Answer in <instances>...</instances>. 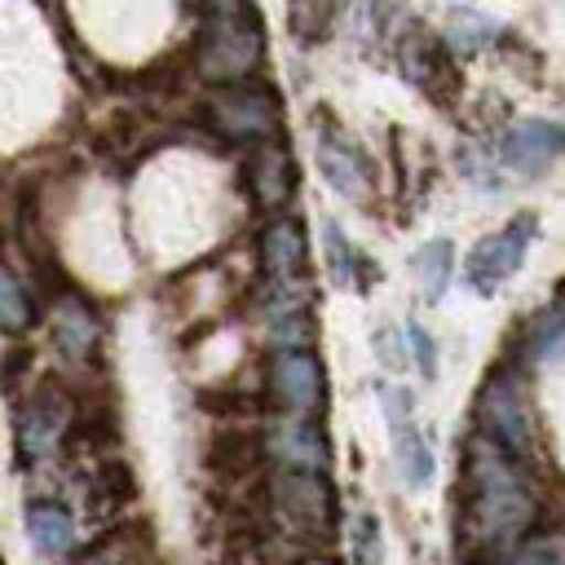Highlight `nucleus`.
Here are the masks:
<instances>
[{
  "label": "nucleus",
  "instance_id": "nucleus-1",
  "mask_svg": "<svg viewBox=\"0 0 565 565\" xmlns=\"http://www.w3.org/2000/svg\"><path fill=\"white\" fill-rule=\"evenodd\" d=\"M463 539L477 552H508L534 525V490L525 481V463L472 433L463 446Z\"/></svg>",
  "mask_w": 565,
  "mask_h": 565
},
{
  "label": "nucleus",
  "instance_id": "nucleus-2",
  "mask_svg": "<svg viewBox=\"0 0 565 565\" xmlns=\"http://www.w3.org/2000/svg\"><path fill=\"white\" fill-rule=\"evenodd\" d=\"M265 57V26L252 0H216L212 18L199 31L194 44V66L199 75L216 79V84H234L247 79Z\"/></svg>",
  "mask_w": 565,
  "mask_h": 565
},
{
  "label": "nucleus",
  "instance_id": "nucleus-3",
  "mask_svg": "<svg viewBox=\"0 0 565 565\" xmlns=\"http://www.w3.org/2000/svg\"><path fill=\"white\" fill-rule=\"evenodd\" d=\"M477 433H486L490 441L512 450L521 463H530V455H534V411H530L525 384L512 366H499V371L486 375V384L477 393Z\"/></svg>",
  "mask_w": 565,
  "mask_h": 565
},
{
  "label": "nucleus",
  "instance_id": "nucleus-4",
  "mask_svg": "<svg viewBox=\"0 0 565 565\" xmlns=\"http://www.w3.org/2000/svg\"><path fill=\"white\" fill-rule=\"evenodd\" d=\"M207 124H212L221 137L252 146V141L278 137L282 110H278L274 88L252 84V79H234V84H221V88L207 97Z\"/></svg>",
  "mask_w": 565,
  "mask_h": 565
},
{
  "label": "nucleus",
  "instance_id": "nucleus-5",
  "mask_svg": "<svg viewBox=\"0 0 565 565\" xmlns=\"http://www.w3.org/2000/svg\"><path fill=\"white\" fill-rule=\"evenodd\" d=\"M534 234H539L534 212H521V216H512L508 225H499L494 234H486V238L468 252V260H463V282H468L477 296H494V291L525 265Z\"/></svg>",
  "mask_w": 565,
  "mask_h": 565
},
{
  "label": "nucleus",
  "instance_id": "nucleus-6",
  "mask_svg": "<svg viewBox=\"0 0 565 565\" xmlns=\"http://www.w3.org/2000/svg\"><path fill=\"white\" fill-rule=\"evenodd\" d=\"M375 402H380V415H384V428L393 437V463L402 472V481L411 490H424L433 481V446L424 441V433L415 428V406H411V393L402 384H380L375 388Z\"/></svg>",
  "mask_w": 565,
  "mask_h": 565
},
{
  "label": "nucleus",
  "instance_id": "nucleus-7",
  "mask_svg": "<svg viewBox=\"0 0 565 565\" xmlns=\"http://www.w3.org/2000/svg\"><path fill=\"white\" fill-rule=\"evenodd\" d=\"M265 384L282 415H313L327 402V371L313 349H274Z\"/></svg>",
  "mask_w": 565,
  "mask_h": 565
},
{
  "label": "nucleus",
  "instance_id": "nucleus-8",
  "mask_svg": "<svg viewBox=\"0 0 565 565\" xmlns=\"http://www.w3.org/2000/svg\"><path fill=\"white\" fill-rule=\"evenodd\" d=\"M274 503H278V516L287 525H296L300 534H322L335 516V490H331L327 472L282 468L274 477Z\"/></svg>",
  "mask_w": 565,
  "mask_h": 565
},
{
  "label": "nucleus",
  "instance_id": "nucleus-9",
  "mask_svg": "<svg viewBox=\"0 0 565 565\" xmlns=\"http://www.w3.org/2000/svg\"><path fill=\"white\" fill-rule=\"evenodd\" d=\"M313 154H318V168L335 194H344L353 203H362L371 194V163L349 141V132L327 115H322V124L313 119Z\"/></svg>",
  "mask_w": 565,
  "mask_h": 565
},
{
  "label": "nucleus",
  "instance_id": "nucleus-10",
  "mask_svg": "<svg viewBox=\"0 0 565 565\" xmlns=\"http://www.w3.org/2000/svg\"><path fill=\"white\" fill-rule=\"evenodd\" d=\"M265 446L282 468L296 472H327L331 463V441L313 415H278L265 433Z\"/></svg>",
  "mask_w": 565,
  "mask_h": 565
},
{
  "label": "nucleus",
  "instance_id": "nucleus-11",
  "mask_svg": "<svg viewBox=\"0 0 565 565\" xmlns=\"http://www.w3.org/2000/svg\"><path fill=\"white\" fill-rule=\"evenodd\" d=\"M561 154H565V128L552 119H521L499 137V159L521 177L547 172Z\"/></svg>",
  "mask_w": 565,
  "mask_h": 565
},
{
  "label": "nucleus",
  "instance_id": "nucleus-12",
  "mask_svg": "<svg viewBox=\"0 0 565 565\" xmlns=\"http://www.w3.org/2000/svg\"><path fill=\"white\" fill-rule=\"evenodd\" d=\"M247 185H252V199L260 207H287V199L296 194V159H291L282 137L252 141V150H247Z\"/></svg>",
  "mask_w": 565,
  "mask_h": 565
},
{
  "label": "nucleus",
  "instance_id": "nucleus-13",
  "mask_svg": "<svg viewBox=\"0 0 565 565\" xmlns=\"http://www.w3.org/2000/svg\"><path fill=\"white\" fill-rule=\"evenodd\" d=\"M305 265H309L305 225L296 216H274L260 234V274H265V282H305Z\"/></svg>",
  "mask_w": 565,
  "mask_h": 565
},
{
  "label": "nucleus",
  "instance_id": "nucleus-14",
  "mask_svg": "<svg viewBox=\"0 0 565 565\" xmlns=\"http://www.w3.org/2000/svg\"><path fill=\"white\" fill-rule=\"evenodd\" d=\"M66 419H71V406H66L57 393L31 397V406H26L22 419H18V455H22V459H44V455L53 450V441L62 437Z\"/></svg>",
  "mask_w": 565,
  "mask_h": 565
},
{
  "label": "nucleus",
  "instance_id": "nucleus-15",
  "mask_svg": "<svg viewBox=\"0 0 565 565\" xmlns=\"http://www.w3.org/2000/svg\"><path fill=\"white\" fill-rule=\"evenodd\" d=\"M26 539H31L35 552L62 556V552H71V543H75V521H71V512H66L62 503L35 499V503H26Z\"/></svg>",
  "mask_w": 565,
  "mask_h": 565
},
{
  "label": "nucleus",
  "instance_id": "nucleus-16",
  "mask_svg": "<svg viewBox=\"0 0 565 565\" xmlns=\"http://www.w3.org/2000/svg\"><path fill=\"white\" fill-rule=\"evenodd\" d=\"M53 335H57V349H62L66 358H88L93 344H97V318H93V309H88L79 296H66V300L57 305Z\"/></svg>",
  "mask_w": 565,
  "mask_h": 565
},
{
  "label": "nucleus",
  "instance_id": "nucleus-17",
  "mask_svg": "<svg viewBox=\"0 0 565 565\" xmlns=\"http://www.w3.org/2000/svg\"><path fill=\"white\" fill-rule=\"evenodd\" d=\"M411 269H415V282H419L424 305H437V300L446 296V282H450V269H455V247H450V238L424 243V247L415 252Z\"/></svg>",
  "mask_w": 565,
  "mask_h": 565
},
{
  "label": "nucleus",
  "instance_id": "nucleus-18",
  "mask_svg": "<svg viewBox=\"0 0 565 565\" xmlns=\"http://www.w3.org/2000/svg\"><path fill=\"white\" fill-rule=\"evenodd\" d=\"M499 22L494 18H486V13H472V9H459V13H450V26H446V44L455 49V53H477V49H486V44H494L499 40Z\"/></svg>",
  "mask_w": 565,
  "mask_h": 565
},
{
  "label": "nucleus",
  "instance_id": "nucleus-19",
  "mask_svg": "<svg viewBox=\"0 0 565 565\" xmlns=\"http://www.w3.org/2000/svg\"><path fill=\"white\" fill-rule=\"evenodd\" d=\"M322 256H327V269L335 278V287H353L358 282V252L349 247L344 230L335 221L322 225Z\"/></svg>",
  "mask_w": 565,
  "mask_h": 565
},
{
  "label": "nucleus",
  "instance_id": "nucleus-20",
  "mask_svg": "<svg viewBox=\"0 0 565 565\" xmlns=\"http://www.w3.org/2000/svg\"><path fill=\"white\" fill-rule=\"evenodd\" d=\"M331 9H335V0H291V4H287V18H291L296 40H305V44L327 40V31H331Z\"/></svg>",
  "mask_w": 565,
  "mask_h": 565
},
{
  "label": "nucleus",
  "instance_id": "nucleus-21",
  "mask_svg": "<svg viewBox=\"0 0 565 565\" xmlns=\"http://www.w3.org/2000/svg\"><path fill=\"white\" fill-rule=\"evenodd\" d=\"M31 327V300L22 282L0 265V331H26Z\"/></svg>",
  "mask_w": 565,
  "mask_h": 565
},
{
  "label": "nucleus",
  "instance_id": "nucleus-22",
  "mask_svg": "<svg viewBox=\"0 0 565 565\" xmlns=\"http://www.w3.org/2000/svg\"><path fill=\"white\" fill-rule=\"evenodd\" d=\"M349 556L353 565H380L384 561V543H380V525L371 512H358L349 521Z\"/></svg>",
  "mask_w": 565,
  "mask_h": 565
},
{
  "label": "nucleus",
  "instance_id": "nucleus-23",
  "mask_svg": "<svg viewBox=\"0 0 565 565\" xmlns=\"http://www.w3.org/2000/svg\"><path fill=\"white\" fill-rule=\"evenodd\" d=\"M534 353H539L543 362L565 353V313H543V318L534 322Z\"/></svg>",
  "mask_w": 565,
  "mask_h": 565
},
{
  "label": "nucleus",
  "instance_id": "nucleus-24",
  "mask_svg": "<svg viewBox=\"0 0 565 565\" xmlns=\"http://www.w3.org/2000/svg\"><path fill=\"white\" fill-rule=\"evenodd\" d=\"M406 344H411L415 366L424 371V380H437V344H433V335H428L419 322H411V327H406Z\"/></svg>",
  "mask_w": 565,
  "mask_h": 565
},
{
  "label": "nucleus",
  "instance_id": "nucleus-25",
  "mask_svg": "<svg viewBox=\"0 0 565 565\" xmlns=\"http://www.w3.org/2000/svg\"><path fill=\"white\" fill-rule=\"evenodd\" d=\"M371 340H375V358H380L388 371H397V366L406 362V358H402V335H397V331L375 327V335H371Z\"/></svg>",
  "mask_w": 565,
  "mask_h": 565
},
{
  "label": "nucleus",
  "instance_id": "nucleus-26",
  "mask_svg": "<svg viewBox=\"0 0 565 565\" xmlns=\"http://www.w3.org/2000/svg\"><path fill=\"white\" fill-rule=\"evenodd\" d=\"M512 565H565L547 543H530V547H521L516 556H512Z\"/></svg>",
  "mask_w": 565,
  "mask_h": 565
},
{
  "label": "nucleus",
  "instance_id": "nucleus-27",
  "mask_svg": "<svg viewBox=\"0 0 565 565\" xmlns=\"http://www.w3.org/2000/svg\"><path fill=\"white\" fill-rule=\"evenodd\" d=\"M300 565H331V561H322V556H309V561H300Z\"/></svg>",
  "mask_w": 565,
  "mask_h": 565
},
{
  "label": "nucleus",
  "instance_id": "nucleus-28",
  "mask_svg": "<svg viewBox=\"0 0 565 565\" xmlns=\"http://www.w3.org/2000/svg\"><path fill=\"white\" fill-rule=\"evenodd\" d=\"M207 4H216V0H207Z\"/></svg>",
  "mask_w": 565,
  "mask_h": 565
}]
</instances>
